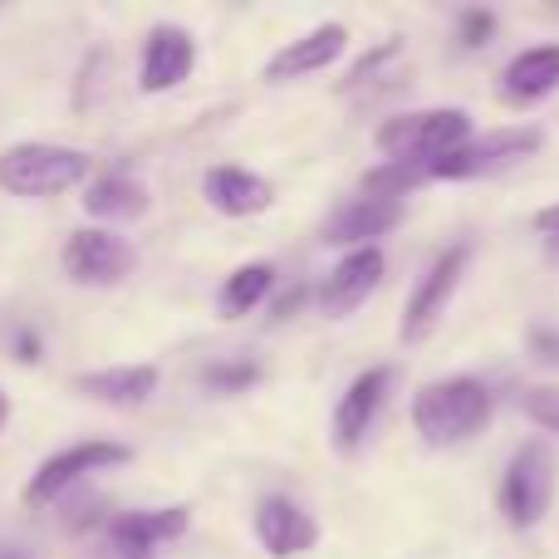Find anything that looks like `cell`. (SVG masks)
<instances>
[{"label": "cell", "mask_w": 559, "mask_h": 559, "mask_svg": "<svg viewBox=\"0 0 559 559\" xmlns=\"http://www.w3.org/2000/svg\"><path fill=\"white\" fill-rule=\"evenodd\" d=\"M393 55H397V39H383V45H378L373 55H364V59H358L354 69H348L344 88H358V84H368V79L378 74V64H383V59H393Z\"/></svg>", "instance_id": "obj_23"}, {"label": "cell", "mask_w": 559, "mask_h": 559, "mask_svg": "<svg viewBox=\"0 0 559 559\" xmlns=\"http://www.w3.org/2000/svg\"><path fill=\"white\" fill-rule=\"evenodd\" d=\"M88 177V153L64 143H10L0 153V192L35 202V197H59Z\"/></svg>", "instance_id": "obj_2"}, {"label": "cell", "mask_w": 559, "mask_h": 559, "mask_svg": "<svg viewBox=\"0 0 559 559\" xmlns=\"http://www.w3.org/2000/svg\"><path fill=\"white\" fill-rule=\"evenodd\" d=\"M525 417H531L540 432H555L559 437V388H531V393L521 397Z\"/></svg>", "instance_id": "obj_22"}, {"label": "cell", "mask_w": 559, "mask_h": 559, "mask_svg": "<svg viewBox=\"0 0 559 559\" xmlns=\"http://www.w3.org/2000/svg\"><path fill=\"white\" fill-rule=\"evenodd\" d=\"M255 378H261V364H255V358H222V364L202 368V383L212 388V393H246Z\"/></svg>", "instance_id": "obj_21"}, {"label": "cell", "mask_w": 559, "mask_h": 559, "mask_svg": "<svg viewBox=\"0 0 559 559\" xmlns=\"http://www.w3.org/2000/svg\"><path fill=\"white\" fill-rule=\"evenodd\" d=\"M344 49H348V25L324 20V25H314L309 35H299V39H289L285 49H275L271 64H265V79H271V84H289V79L319 74V69H329Z\"/></svg>", "instance_id": "obj_13"}, {"label": "cell", "mask_w": 559, "mask_h": 559, "mask_svg": "<svg viewBox=\"0 0 559 559\" xmlns=\"http://www.w3.org/2000/svg\"><path fill=\"white\" fill-rule=\"evenodd\" d=\"M550 261H559V241H550Z\"/></svg>", "instance_id": "obj_30"}, {"label": "cell", "mask_w": 559, "mask_h": 559, "mask_svg": "<svg viewBox=\"0 0 559 559\" xmlns=\"http://www.w3.org/2000/svg\"><path fill=\"white\" fill-rule=\"evenodd\" d=\"M271 289H275V265L251 261V265H241V271L226 275L222 295H216V309H222L226 319H241V314H251V309L261 305Z\"/></svg>", "instance_id": "obj_20"}, {"label": "cell", "mask_w": 559, "mask_h": 559, "mask_svg": "<svg viewBox=\"0 0 559 559\" xmlns=\"http://www.w3.org/2000/svg\"><path fill=\"white\" fill-rule=\"evenodd\" d=\"M383 271H388V261H383V251H378V246L348 251L344 261L324 275V285H319V309H324L329 319L354 314V309L364 305L378 285H383Z\"/></svg>", "instance_id": "obj_12"}, {"label": "cell", "mask_w": 559, "mask_h": 559, "mask_svg": "<svg viewBox=\"0 0 559 559\" xmlns=\"http://www.w3.org/2000/svg\"><path fill=\"white\" fill-rule=\"evenodd\" d=\"M197 69V39L182 25H153L143 39V64H138V88L143 94H167Z\"/></svg>", "instance_id": "obj_11"}, {"label": "cell", "mask_w": 559, "mask_h": 559, "mask_svg": "<svg viewBox=\"0 0 559 559\" xmlns=\"http://www.w3.org/2000/svg\"><path fill=\"white\" fill-rule=\"evenodd\" d=\"M39 348H45V344H39L35 329H20V334H15V358H20V364H39V358H45Z\"/></svg>", "instance_id": "obj_26"}, {"label": "cell", "mask_w": 559, "mask_h": 559, "mask_svg": "<svg viewBox=\"0 0 559 559\" xmlns=\"http://www.w3.org/2000/svg\"><path fill=\"white\" fill-rule=\"evenodd\" d=\"M133 265H138V251L118 231H108V226H79L59 246V271H64V280L88 285V289L123 285L133 275Z\"/></svg>", "instance_id": "obj_6"}, {"label": "cell", "mask_w": 559, "mask_h": 559, "mask_svg": "<svg viewBox=\"0 0 559 559\" xmlns=\"http://www.w3.org/2000/svg\"><path fill=\"white\" fill-rule=\"evenodd\" d=\"M202 197L222 216H261L275 202V187L261 173H246V167H212L202 177Z\"/></svg>", "instance_id": "obj_17"}, {"label": "cell", "mask_w": 559, "mask_h": 559, "mask_svg": "<svg viewBox=\"0 0 559 559\" xmlns=\"http://www.w3.org/2000/svg\"><path fill=\"white\" fill-rule=\"evenodd\" d=\"M388 388H393V368H364V373L354 378V383L344 388V397L334 403V447L344 456H354L358 447H364V437L373 432V423H378V413H383V403H388Z\"/></svg>", "instance_id": "obj_10"}, {"label": "cell", "mask_w": 559, "mask_h": 559, "mask_svg": "<svg viewBox=\"0 0 559 559\" xmlns=\"http://www.w3.org/2000/svg\"><path fill=\"white\" fill-rule=\"evenodd\" d=\"M123 462H133V447H123V442H74V447H64V452L45 456L20 496H25V506H55L59 496L74 491L84 476L114 472V466H123Z\"/></svg>", "instance_id": "obj_7"}, {"label": "cell", "mask_w": 559, "mask_h": 559, "mask_svg": "<svg viewBox=\"0 0 559 559\" xmlns=\"http://www.w3.org/2000/svg\"><path fill=\"white\" fill-rule=\"evenodd\" d=\"M545 147V133L535 123H521V128H491L486 138H466L456 153L437 157L427 167V177L437 182H472V177H491V173H506V167L525 163Z\"/></svg>", "instance_id": "obj_4"}, {"label": "cell", "mask_w": 559, "mask_h": 559, "mask_svg": "<svg viewBox=\"0 0 559 559\" xmlns=\"http://www.w3.org/2000/svg\"><path fill=\"white\" fill-rule=\"evenodd\" d=\"M496 29V15L491 10H466L462 15V45L466 49H476V45H486V35Z\"/></svg>", "instance_id": "obj_24"}, {"label": "cell", "mask_w": 559, "mask_h": 559, "mask_svg": "<svg viewBox=\"0 0 559 559\" xmlns=\"http://www.w3.org/2000/svg\"><path fill=\"white\" fill-rule=\"evenodd\" d=\"M472 138V114L466 108H423V114L388 118L378 128V147L388 153V163H417L432 167L437 157L456 153Z\"/></svg>", "instance_id": "obj_3"}, {"label": "cell", "mask_w": 559, "mask_h": 559, "mask_svg": "<svg viewBox=\"0 0 559 559\" xmlns=\"http://www.w3.org/2000/svg\"><path fill=\"white\" fill-rule=\"evenodd\" d=\"M0 559H29L25 550H0Z\"/></svg>", "instance_id": "obj_29"}, {"label": "cell", "mask_w": 559, "mask_h": 559, "mask_svg": "<svg viewBox=\"0 0 559 559\" xmlns=\"http://www.w3.org/2000/svg\"><path fill=\"white\" fill-rule=\"evenodd\" d=\"M559 88V45H535L506 64L501 74V94L511 104H540Z\"/></svg>", "instance_id": "obj_19"}, {"label": "cell", "mask_w": 559, "mask_h": 559, "mask_svg": "<svg viewBox=\"0 0 559 559\" xmlns=\"http://www.w3.org/2000/svg\"><path fill=\"white\" fill-rule=\"evenodd\" d=\"M466 265H472V246H447V251L427 265V275L417 280V289L403 305V324H397L403 344H423V338L442 324L447 305H452L456 285H462V275H466Z\"/></svg>", "instance_id": "obj_8"}, {"label": "cell", "mask_w": 559, "mask_h": 559, "mask_svg": "<svg viewBox=\"0 0 559 559\" xmlns=\"http://www.w3.org/2000/svg\"><path fill=\"white\" fill-rule=\"evenodd\" d=\"M535 226H540L545 236H555V241H559V202L545 206V212H535Z\"/></svg>", "instance_id": "obj_27"}, {"label": "cell", "mask_w": 559, "mask_h": 559, "mask_svg": "<svg viewBox=\"0 0 559 559\" xmlns=\"http://www.w3.org/2000/svg\"><path fill=\"white\" fill-rule=\"evenodd\" d=\"M531 354L540 358V364H559V329L535 324L531 329Z\"/></svg>", "instance_id": "obj_25"}, {"label": "cell", "mask_w": 559, "mask_h": 559, "mask_svg": "<svg viewBox=\"0 0 559 559\" xmlns=\"http://www.w3.org/2000/svg\"><path fill=\"white\" fill-rule=\"evenodd\" d=\"M5 423H10V397L0 393V432H5Z\"/></svg>", "instance_id": "obj_28"}, {"label": "cell", "mask_w": 559, "mask_h": 559, "mask_svg": "<svg viewBox=\"0 0 559 559\" xmlns=\"http://www.w3.org/2000/svg\"><path fill=\"white\" fill-rule=\"evenodd\" d=\"M491 423V388L472 373L432 378L413 397V427L427 447H462Z\"/></svg>", "instance_id": "obj_1"}, {"label": "cell", "mask_w": 559, "mask_h": 559, "mask_svg": "<svg viewBox=\"0 0 559 559\" xmlns=\"http://www.w3.org/2000/svg\"><path fill=\"white\" fill-rule=\"evenodd\" d=\"M187 506H163V511H123L104 521V545L98 559H157V545L177 540L187 531Z\"/></svg>", "instance_id": "obj_9"}, {"label": "cell", "mask_w": 559, "mask_h": 559, "mask_svg": "<svg viewBox=\"0 0 559 559\" xmlns=\"http://www.w3.org/2000/svg\"><path fill=\"white\" fill-rule=\"evenodd\" d=\"M403 222V202H388V197H358V202L338 206L324 222V246H373V236H388Z\"/></svg>", "instance_id": "obj_15"}, {"label": "cell", "mask_w": 559, "mask_h": 559, "mask_svg": "<svg viewBox=\"0 0 559 559\" xmlns=\"http://www.w3.org/2000/svg\"><path fill=\"white\" fill-rule=\"evenodd\" d=\"M147 206H153V197H147V187L133 173H104L84 187V212L94 222H108V231L118 222H138Z\"/></svg>", "instance_id": "obj_18"}, {"label": "cell", "mask_w": 559, "mask_h": 559, "mask_svg": "<svg viewBox=\"0 0 559 559\" xmlns=\"http://www.w3.org/2000/svg\"><path fill=\"white\" fill-rule=\"evenodd\" d=\"M555 452L545 442H521L501 476V511L515 531H535L555 501Z\"/></svg>", "instance_id": "obj_5"}, {"label": "cell", "mask_w": 559, "mask_h": 559, "mask_svg": "<svg viewBox=\"0 0 559 559\" xmlns=\"http://www.w3.org/2000/svg\"><path fill=\"white\" fill-rule=\"evenodd\" d=\"M74 393L104 407H143L157 393V368L153 364H118V368H94V373L74 378Z\"/></svg>", "instance_id": "obj_16"}, {"label": "cell", "mask_w": 559, "mask_h": 559, "mask_svg": "<svg viewBox=\"0 0 559 559\" xmlns=\"http://www.w3.org/2000/svg\"><path fill=\"white\" fill-rule=\"evenodd\" d=\"M255 540L265 545L271 559H295L305 550H314L319 540V525L305 506H295L289 496H265L255 506Z\"/></svg>", "instance_id": "obj_14"}]
</instances>
